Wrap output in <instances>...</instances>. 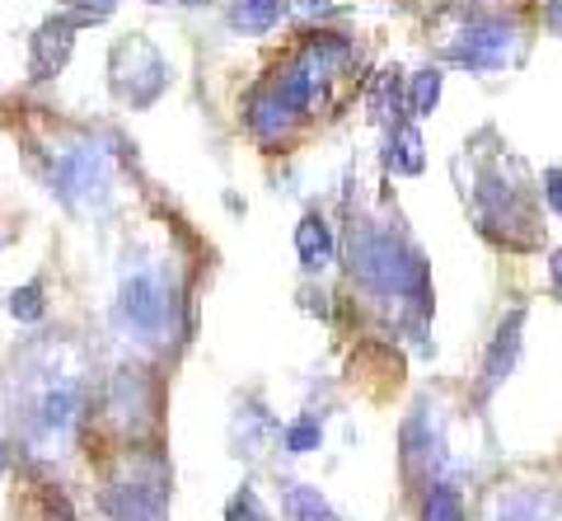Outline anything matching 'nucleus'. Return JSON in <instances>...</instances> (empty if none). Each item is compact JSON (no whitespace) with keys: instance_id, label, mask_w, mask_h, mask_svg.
Masks as SVG:
<instances>
[{"instance_id":"nucleus-4","label":"nucleus","mask_w":562,"mask_h":521,"mask_svg":"<svg viewBox=\"0 0 562 521\" xmlns=\"http://www.w3.org/2000/svg\"><path fill=\"white\" fill-rule=\"evenodd\" d=\"M85 419V380L66 367H38L20 380L14 428L33 456H66Z\"/></svg>"},{"instance_id":"nucleus-12","label":"nucleus","mask_w":562,"mask_h":521,"mask_svg":"<svg viewBox=\"0 0 562 521\" xmlns=\"http://www.w3.org/2000/svg\"><path fill=\"white\" fill-rule=\"evenodd\" d=\"M150 386H146V376L132 372V367H122L113 376V386H109V413L122 423V428H140L150 419Z\"/></svg>"},{"instance_id":"nucleus-20","label":"nucleus","mask_w":562,"mask_h":521,"mask_svg":"<svg viewBox=\"0 0 562 521\" xmlns=\"http://www.w3.org/2000/svg\"><path fill=\"white\" fill-rule=\"evenodd\" d=\"M441 71L436 66H427V71H417L413 76V90H408V113L413 118H431V109L441 103Z\"/></svg>"},{"instance_id":"nucleus-8","label":"nucleus","mask_w":562,"mask_h":521,"mask_svg":"<svg viewBox=\"0 0 562 521\" xmlns=\"http://www.w3.org/2000/svg\"><path fill=\"white\" fill-rule=\"evenodd\" d=\"M103 508L113 521H169V470L150 456L127 461L103 489Z\"/></svg>"},{"instance_id":"nucleus-1","label":"nucleus","mask_w":562,"mask_h":521,"mask_svg":"<svg viewBox=\"0 0 562 521\" xmlns=\"http://www.w3.org/2000/svg\"><path fill=\"white\" fill-rule=\"evenodd\" d=\"M497 132H479L464 146V155L454 160V169H469L464 184V202L473 212V225L497 240L506 250H535L539 245V202H535V184L520 155L506 146H492Z\"/></svg>"},{"instance_id":"nucleus-2","label":"nucleus","mask_w":562,"mask_h":521,"mask_svg":"<svg viewBox=\"0 0 562 521\" xmlns=\"http://www.w3.org/2000/svg\"><path fill=\"white\" fill-rule=\"evenodd\" d=\"M347 277L398 324H422L431 315V268L398 225L361 221L347 235Z\"/></svg>"},{"instance_id":"nucleus-24","label":"nucleus","mask_w":562,"mask_h":521,"mask_svg":"<svg viewBox=\"0 0 562 521\" xmlns=\"http://www.w3.org/2000/svg\"><path fill=\"white\" fill-rule=\"evenodd\" d=\"M225 521H272V512L262 508V498H258L254 484H244V489L225 502Z\"/></svg>"},{"instance_id":"nucleus-18","label":"nucleus","mask_w":562,"mask_h":521,"mask_svg":"<svg viewBox=\"0 0 562 521\" xmlns=\"http://www.w3.org/2000/svg\"><path fill=\"white\" fill-rule=\"evenodd\" d=\"M553 512V498L549 494H512V498H497V508H492V521H549Z\"/></svg>"},{"instance_id":"nucleus-19","label":"nucleus","mask_w":562,"mask_h":521,"mask_svg":"<svg viewBox=\"0 0 562 521\" xmlns=\"http://www.w3.org/2000/svg\"><path fill=\"white\" fill-rule=\"evenodd\" d=\"M422 521H469V508H464V494L454 484L436 479L427 498H422Z\"/></svg>"},{"instance_id":"nucleus-21","label":"nucleus","mask_w":562,"mask_h":521,"mask_svg":"<svg viewBox=\"0 0 562 521\" xmlns=\"http://www.w3.org/2000/svg\"><path fill=\"white\" fill-rule=\"evenodd\" d=\"M319 442H324V423L314 419V413L281 428V446H286L291 456H310V451H319Z\"/></svg>"},{"instance_id":"nucleus-25","label":"nucleus","mask_w":562,"mask_h":521,"mask_svg":"<svg viewBox=\"0 0 562 521\" xmlns=\"http://www.w3.org/2000/svg\"><path fill=\"white\" fill-rule=\"evenodd\" d=\"M543 202L553 207V217H562V169H543Z\"/></svg>"},{"instance_id":"nucleus-6","label":"nucleus","mask_w":562,"mask_h":521,"mask_svg":"<svg viewBox=\"0 0 562 521\" xmlns=\"http://www.w3.org/2000/svg\"><path fill=\"white\" fill-rule=\"evenodd\" d=\"M52 193L61 198L66 212L99 217L113 202V155L99 142H70L52 151Z\"/></svg>"},{"instance_id":"nucleus-14","label":"nucleus","mask_w":562,"mask_h":521,"mask_svg":"<svg viewBox=\"0 0 562 521\" xmlns=\"http://www.w3.org/2000/svg\"><path fill=\"white\" fill-rule=\"evenodd\" d=\"M295 254H301V268L305 273H324L333 258H338V240H333L328 221L319 212L301 217V225H295Z\"/></svg>"},{"instance_id":"nucleus-11","label":"nucleus","mask_w":562,"mask_h":521,"mask_svg":"<svg viewBox=\"0 0 562 521\" xmlns=\"http://www.w3.org/2000/svg\"><path fill=\"white\" fill-rule=\"evenodd\" d=\"M76 24L66 14H52V20L33 33V76L38 80H52L70 62V47H76Z\"/></svg>"},{"instance_id":"nucleus-27","label":"nucleus","mask_w":562,"mask_h":521,"mask_svg":"<svg viewBox=\"0 0 562 521\" xmlns=\"http://www.w3.org/2000/svg\"><path fill=\"white\" fill-rule=\"evenodd\" d=\"M549 273H553V291H558V301H562V250L549 254Z\"/></svg>"},{"instance_id":"nucleus-13","label":"nucleus","mask_w":562,"mask_h":521,"mask_svg":"<svg viewBox=\"0 0 562 521\" xmlns=\"http://www.w3.org/2000/svg\"><path fill=\"white\" fill-rule=\"evenodd\" d=\"M384 169L398 174V179H413V174L427 169V146H422V132L403 118V123L390 128L384 136Z\"/></svg>"},{"instance_id":"nucleus-10","label":"nucleus","mask_w":562,"mask_h":521,"mask_svg":"<svg viewBox=\"0 0 562 521\" xmlns=\"http://www.w3.org/2000/svg\"><path fill=\"white\" fill-rule=\"evenodd\" d=\"M520 329H525V310H512L502 324H497V339L487 343V357H483V386H479V395H492L502 386L506 376L516 372V362H520Z\"/></svg>"},{"instance_id":"nucleus-7","label":"nucleus","mask_w":562,"mask_h":521,"mask_svg":"<svg viewBox=\"0 0 562 521\" xmlns=\"http://www.w3.org/2000/svg\"><path fill=\"white\" fill-rule=\"evenodd\" d=\"M109 80H113V95L122 103H132V109H150V103L169 90V62L150 38L127 33V38L113 43Z\"/></svg>"},{"instance_id":"nucleus-3","label":"nucleus","mask_w":562,"mask_h":521,"mask_svg":"<svg viewBox=\"0 0 562 521\" xmlns=\"http://www.w3.org/2000/svg\"><path fill=\"white\" fill-rule=\"evenodd\" d=\"M117 334L140 353H160L183 334V291L165 258H127L113 301Z\"/></svg>"},{"instance_id":"nucleus-9","label":"nucleus","mask_w":562,"mask_h":521,"mask_svg":"<svg viewBox=\"0 0 562 521\" xmlns=\"http://www.w3.org/2000/svg\"><path fill=\"white\" fill-rule=\"evenodd\" d=\"M244 118H249V132H254V142H258V146H281L295 128L305 123V118L295 113L291 103L272 90V80L262 85V90L249 95V109H244Z\"/></svg>"},{"instance_id":"nucleus-28","label":"nucleus","mask_w":562,"mask_h":521,"mask_svg":"<svg viewBox=\"0 0 562 521\" xmlns=\"http://www.w3.org/2000/svg\"><path fill=\"white\" fill-rule=\"evenodd\" d=\"M5 470H10V456H5V442H0V479H5Z\"/></svg>"},{"instance_id":"nucleus-29","label":"nucleus","mask_w":562,"mask_h":521,"mask_svg":"<svg viewBox=\"0 0 562 521\" xmlns=\"http://www.w3.org/2000/svg\"><path fill=\"white\" fill-rule=\"evenodd\" d=\"M150 5H165V0H150Z\"/></svg>"},{"instance_id":"nucleus-15","label":"nucleus","mask_w":562,"mask_h":521,"mask_svg":"<svg viewBox=\"0 0 562 521\" xmlns=\"http://www.w3.org/2000/svg\"><path fill=\"white\" fill-rule=\"evenodd\" d=\"M281 512L291 521H342L338 508L314 484H281Z\"/></svg>"},{"instance_id":"nucleus-5","label":"nucleus","mask_w":562,"mask_h":521,"mask_svg":"<svg viewBox=\"0 0 562 521\" xmlns=\"http://www.w3.org/2000/svg\"><path fill=\"white\" fill-rule=\"evenodd\" d=\"M525 52H530L525 24L506 20V14H479V20H464L446 38V62L464 66V71H473V76L512 71V66L525 62Z\"/></svg>"},{"instance_id":"nucleus-26","label":"nucleus","mask_w":562,"mask_h":521,"mask_svg":"<svg viewBox=\"0 0 562 521\" xmlns=\"http://www.w3.org/2000/svg\"><path fill=\"white\" fill-rule=\"evenodd\" d=\"M543 29L562 38V0H549V10H543Z\"/></svg>"},{"instance_id":"nucleus-16","label":"nucleus","mask_w":562,"mask_h":521,"mask_svg":"<svg viewBox=\"0 0 562 521\" xmlns=\"http://www.w3.org/2000/svg\"><path fill=\"white\" fill-rule=\"evenodd\" d=\"M366 109H371V118H375L380 128L403 123V109H408V99H403V80H398V71H380V76L371 80Z\"/></svg>"},{"instance_id":"nucleus-17","label":"nucleus","mask_w":562,"mask_h":521,"mask_svg":"<svg viewBox=\"0 0 562 521\" xmlns=\"http://www.w3.org/2000/svg\"><path fill=\"white\" fill-rule=\"evenodd\" d=\"M286 14V0H231V24L239 33H272Z\"/></svg>"},{"instance_id":"nucleus-30","label":"nucleus","mask_w":562,"mask_h":521,"mask_svg":"<svg viewBox=\"0 0 562 521\" xmlns=\"http://www.w3.org/2000/svg\"><path fill=\"white\" fill-rule=\"evenodd\" d=\"M188 5H198V0H188Z\"/></svg>"},{"instance_id":"nucleus-22","label":"nucleus","mask_w":562,"mask_h":521,"mask_svg":"<svg viewBox=\"0 0 562 521\" xmlns=\"http://www.w3.org/2000/svg\"><path fill=\"white\" fill-rule=\"evenodd\" d=\"M10 315L20 324H38L47 315V301H43V282H29L20 291H10Z\"/></svg>"},{"instance_id":"nucleus-23","label":"nucleus","mask_w":562,"mask_h":521,"mask_svg":"<svg viewBox=\"0 0 562 521\" xmlns=\"http://www.w3.org/2000/svg\"><path fill=\"white\" fill-rule=\"evenodd\" d=\"M117 10V0H66L57 14H66L76 29H90V24H103L109 14Z\"/></svg>"}]
</instances>
